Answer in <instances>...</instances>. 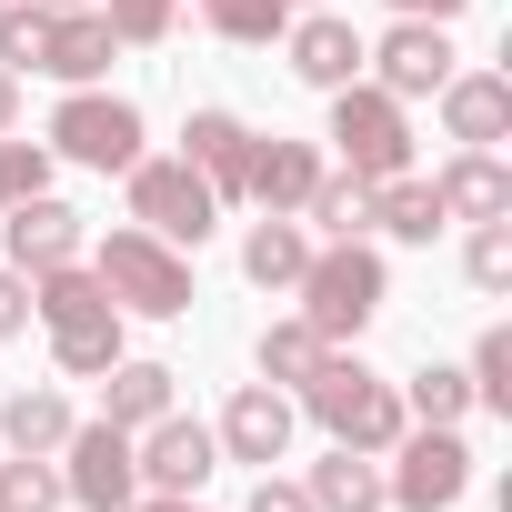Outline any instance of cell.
Wrapping results in <instances>:
<instances>
[{
	"instance_id": "obj_1",
	"label": "cell",
	"mask_w": 512,
	"mask_h": 512,
	"mask_svg": "<svg viewBox=\"0 0 512 512\" xmlns=\"http://www.w3.org/2000/svg\"><path fill=\"white\" fill-rule=\"evenodd\" d=\"M292 412H312L332 442H352V452H372V462H382V452L412 432V412H402V382H382V372H372L362 352H342V342L312 362V382H302V402H292Z\"/></svg>"
},
{
	"instance_id": "obj_2",
	"label": "cell",
	"mask_w": 512,
	"mask_h": 512,
	"mask_svg": "<svg viewBox=\"0 0 512 512\" xmlns=\"http://www.w3.org/2000/svg\"><path fill=\"white\" fill-rule=\"evenodd\" d=\"M292 292H302V322L322 342H362L382 322V302H392V272H382L372 241H312V262H302Z\"/></svg>"
},
{
	"instance_id": "obj_3",
	"label": "cell",
	"mask_w": 512,
	"mask_h": 512,
	"mask_svg": "<svg viewBox=\"0 0 512 512\" xmlns=\"http://www.w3.org/2000/svg\"><path fill=\"white\" fill-rule=\"evenodd\" d=\"M81 262H91V282L111 292V312H141V322H181V312H191V262H181L171 241H151L141 221L111 231L101 251H81Z\"/></svg>"
},
{
	"instance_id": "obj_4",
	"label": "cell",
	"mask_w": 512,
	"mask_h": 512,
	"mask_svg": "<svg viewBox=\"0 0 512 512\" xmlns=\"http://www.w3.org/2000/svg\"><path fill=\"white\" fill-rule=\"evenodd\" d=\"M332 151H342V171H362V181L412 171V101H392L382 81H342V91H332Z\"/></svg>"
},
{
	"instance_id": "obj_5",
	"label": "cell",
	"mask_w": 512,
	"mask_h": 512,
	"mask_svg": "<svg viewBox=\"0 0 512 512\" xmlns=\"http://www.w3.org/2000/svg\"><path fill=\"white\" fill-rule=\"evenodd\" d=\"M121 181H131V221H141L151 241H171V251H201V241L221 231V201H211V181H201L181 151H171V161H151V151H141Z\"/></svg>"
},
{
	"instance_id": "obj_6",
	"label": "cell",
	"mask_w": 512,
	"mask_h": 512,
	"mask_svg": "<svg viewBox=\"0 0 512 512\" xmlns=\"http://www.w3.org/2000/svg\"><path fill=\"white\" fill-rule=\"evenodd\" d=\"M382 462H392V472H382V512H452V502L472 492V442H462V432L412 422Z\"/></svg>"
},
{
	"instance_id": "obj_7",
	"label": "cell",
	"mask_w": 512,
	"mask_h": 512,
	"mask_svg": "<svg viewBox=\"0 0 512 512\" xmlns=\"http://www.w3.org/2000/svg\"><path fill=\"white\" fill-rule=\"evenodd\" d=\"M51 161H81V171H131L141 161V111L121 101V91H71L61 111H51Z\"/></svg>"
},
{
	"instance_id": "obj_8",
	"label": "cell",
	"mask_w": 512,
	"mask_h": 512,
	"mask_svg": "<svg viewBox=\"0 0 512 512\" xmlns=\"http://www.w3.org/2000/svg\"><path fill=\"white\" fill-rule=\"evenodd\" d=\"M51 462H61V502H81V512L141 502V462H131V432L121 422H71V442Z\"/></svg>"
},
{
	"instance_id": "obj_9",
	"label": "cell",
	"mask_w": 512,
	"mask_h": 512,
	"mask_svg": "<svg viewBox=\"0 0 512 512\" xmlns=\"http://www.w3.org/2000/svg\"><path fill=\"white\" fill-rule=\"evenodd\" d=\"M452 61H462V51H452L442 21H392L382 41H362V71H372L392 101H432V91L452 81Z\"/></svg>"
},
{
	"instance_id": "obj_10",
	"label": "cell",
	"mask_w": 512,
	"mask_h": 512,
	"mask_svg": "<svg viewBox=\"0 0 512 512\" xmlns=\"http://www.w3.org/2000/svg\"><path fill=\"white\" fill-rule=\"evenodd\" d=\"M292 392L282 382H241L231 402H221V422H211V442H221V462H251V472H272L282 452H292Z\"/></svg>"
},
{
	"instance_id": "obj_11",
	"label": "cell",
	"mask_w": 512,
	"mask_h": 512,
	"mask_svg": "<svg viewBox=\"0 0 512 512\" xmlns=\"http://www.w3.org/2000/svg\"><path fill=\"white\" fill-rule=\"evenodd\" d=\"M131 462H141V482H151V492H201V482L221 472V442H211V422L161 412V422H141V432H131Z\"/></svg>"
},
{
	"instance_id": "obj_12",
	"label": "cell",
	"mask_w": 512,
	"mask_h": 512,
	"mask_svg": "<svg viewBox=\"0 0 512 512\" xmlns=\"http://www.w3.org/2000/svg\"><path fill=\"white\" fill-rule=\"evenodd\" d=\"M0 241H11V272L81 262V211H71V201H51V191H31V201H11V211H0Z\"/></svg>"
},
{
	"instance_id": "obj_13",
	"label": "cell",
	"mask_w": 512,
	"mask_h": 512,
	"mask_svg": "<svg viewBox=\"0 0 512 512\" xmlns=\"http://www.w3.org/2000/svg\"><path fill=\"white\" fill-rule=\"evenodd\" d=\"M432 101H442V131H452L462 151H502V141H512V81H502V71H452Z\"/></svg>"
},
{
	"instance_id": "obj_14",
	"label": "cell",
	"mask_w": 512,
	"mask_h": 512,
	"mask_svg": "<svg viewBox=\"0 0 512 512\" xmlns=\"http://www.w3.org/2000/svg\"><path fill=\"white\" fill-rule=\"evenodd\" d=\"M251 141H262V131H251L241 111H191V121H181V161H191V171L211 181V201H241Z\"/></svg>"
},
{
	"instance_id": "obj_15",
	"label": "cell",
	"mask_w": 512,
	"mask_h": 512,
	"mask_svg": "<svg viewBox=\"0 0 512 512\" xmlns=\"http://www.w3.org/2000/svg\"><path fill=\"white\" fill-rule=\"evenodd\" d=\"M282 51H292V81H312V91L362 81V31H352L342 11H302V21L282 31Z\"/></svg>"
},
{
	"instance_id": "obj_16",
	"label": "cell",
	"mask_w": 512,
	"mask_h": 512,
	"mask_svg": "<svg viewBox=\"0 0 512 512\" xmlns=\"http://www.w3.org/2000/svg\"><path fill=\"white\" fill-rule=\"evenodd\" d=\"M322 171H332V161H322L312 141H282V131H272V141H251V171H241V201H251V211H302Z\"/></svg>"
},
{
	"instance_id": "obj_17",
	"label": "cell",
	"mask_w": 512,
	"mask_h": 512,
	"mask_svg": "<svg viewBox=\"0 0 512 512\" xmlns=\"http://www.w3.org/2000/svg\"><path fill=\"white\" fill-rule=\"evenodd\" d=\"M432 201H442V221H502V211H512L502 151H452V161L432 171Z\"/></svg>"
},
{
	"instance_id": "obj_18",
	"label": "cell",
	"mask_w": 512,
	"mask_h": 512,
	"mask_svg": "<svg viewBox=\"0 0 512 512\" xmlns=\"http://www.w3.org/2000/svg\"><path fill=\"white\" fill-rule=\"evenodd\" d=\"M111 51H121V41H111V21H101V0H81V11H61V21H51L41 71H51L61 91H91V81L111 71Z\"/></svg>"
},
{
	"instance_id": "obj_19",
	"label": "cell",
	"mask_w": 512,
	"mask_h": 512,
	"mask_svg": "<svg viewBox=\"0 0 512 512\" xmlns=\"http://www.w3.org/2000/svg\"><path fill=\"white\" fill-rule=\"evenodd\" d=\"M302 262H312V231H302V211H262V221H251V241H241V272L262 282V292H292V282H302Z\"/></svg>"
},
{
	"instance_id": "obj_20",
	"label": "cell",
	"mask_w": 512,
	"mask_h": 512,
	"mask_svg": "<svg viewBox=\"0 0 512 512\" xmlns=\"http://www.w3.org/2000/svg\"><path fill=\"white\" fill-rule=\"evenodd\" d=\"M171 412V362H111L101 372V422H121V432H141V422H161Z\"/></svg>"
},
{
	"instance_id": "obj_21",
	"label": "cell",
	"mask_w": 512,
	"mask_h": 512,
	"mask_svg": "<svg viewBox=\"0 0 512 512\" xmlns=\"http://www.w3.org/2000/svg\"><path fill=\"white\" fill-rule=\"evenodd\" d=\"M312 512H382V462L372 452H352V442H332L322 462H312Z\"/></svg>"
},
{
	"instance_id": "obj_22",
	"label": "cell",
	"mask_w": 512,
	"mask_h": 512,
	"mask_svg": "<svg viewBox=\"0 0 512 512\" xmlns=\"http://www.w3.org/2000/svg\"><path fill=\"white\" fill-rule=\"evenodd\" d=\"M121 352H131V342H121V312H81V322H51V362H61V382H101Z\"/></svg>"
},
{
	"instance_id": "obj_23",
	"label": "cell",
	"mask_w": 512,
	"mask_h": 512,
	"mask_svg": "<svg viewBox=\"0 0 512 512\" xmlns=\"http://www.w3.org/2000/svg\"><path fill=\"white\" fill-rule=\"evenodd\" d=\"M0 442H11V452H61L71 442V402L51 382H21L11 402H0Z\"/></svg>"
},
{
	"instance_id": "obj_24",
	"label": "cell",
	"mask_w": 512,
	"mask_h": 512,
	"mask_svg": "<svg viewBox=\"0 0 512 512\" xmlns=\"http://www.w3.org/2000/svg\"><path fill=\"white\" fill-rule=\"evenodd\" d=\"M302 221H312L322 241H372V181H362V171H322L312 201H302Z\"/></svg>"
},
{
	"instance_id": "obj_25",
	"label": "cell",
	"mask_w": 512,
	"mask_h": 512,
	"mask_svg": "<svg viewBox=\"0 0 512 512\" xmlns=\"http://www.w3.org/2000/svg\"><path fill=\"white\" fill-rule=\"evenodd\" d=\"M372 231H392V241L432 251V231H442V201H432V181H412V171L372 181Z\"/></svg>"
},
{
	"instance_id": "obj_26",
	"label": "cell",
	"mask_w": 512,
	"mask_h": 512,
	"mask_svg": "<svg viewBox=\"0 0 512 512\" xmlns=\"http://www.w3.org/2000/svg\"><path fill=\"white\" fill-rule=\"evenodd\" d=\"M322 352H332V342H322V332H312V322H302V312H292V322H272V332H262V342H251V372H262V382H292V392H302V382H312V362H322Z\"/></svg>"
},
{
	"instance_id": "obj_27",
	"label": "cell",
	"mask_w": 512,
	"mask_h": 512,
	"mask_svg": "<svg viewBox=\"0 0 512 512\" xmlns=\"http://www.w3.org/2000/svg\"><path fill=\"white\" fill-rule=\"evenodd\" d=\"M402 412L432 422V432H462V422H472V382H462L452 362H422V372L402 382Z\"/></svg>"
},
{
	"instance_id": "obj_28",
	"label": "cell",
	"mask_w": 512,
	"mask_h": 512,
	"mask_svg": "<svg viewBox=\"0 0 512 512\" xmlns=\"http://www.w3.org/2000/svg\"><path fill=\"white\" fill-rule=\"evenodd\" d=\"M201 21H211L221 41H241V51H262V41L292 31V0H201Z\"/></svg>"
},
{
	"instance_id": "obj_29",
	"label": "cell",
	"mask_w": 512,
	"mask_h": 512,
	"mask_svg": "<svg viewBox=\"0 0 512 512\" xmlns=\"http://www.w3.org/2000/svg\"><path fill=\"white\" fill-rule=\"evenodd\" d=\"M0 512H61V462L51 452H11L0 462Z\"/></svg>"
},
{
	"instance_id": "obj_30",
	"label": "cell",
	"mask_w": 512,
	"mask_h": 512,
	"mask_svg": "<svg viewBox=\"0 0 512 512\" xmlns=\"http://www.w3.org/2000/svg\"><path fill=\"white\" fill-rule=\"evenodd\" d=\"M51 21H61V11H41V0H0V71H41Z\"/></svg>"
},
{
	"instance_id": "obj_31",
	"label": "cell",
	"mask_w": 512,
	"mask_h": 512,
	"mask_svg": "<svg viewBox=\"0 0 512 512\" xmlns=\"http://www.w3.org/2000/svg\"><path fill=\"white\" fill-rule=\"evenodd\" d=\"M472 412H512V322H492L482 342H472Z\"/></svg>"
},
{
	"instance_id": "obj_32",
	"label": "cell",
	"mask_w": 512,
	"mask_h": 512,
	"mask_svg": "<svg viewBox=\"0 0 512 512\" xmlns=\"http://www.w3.org/2000/svg\"><path fill=\"white\" fill-rule=\"evenodd\" d=\"M462 272H472V292H512V211H502V221H472Z\"/></svg>"
},
{
	"instance_id": "obj_33",
	"label": "cell",
	"mask_w": 512,
	"mask_h": 512,
	"mask_svg": "<svg viewBox=\"0 0 512 512\" xmlns=\"http://www.w3.org/2000/svg\"><path fill=\"white\" fill-rule=\"evenodd\" d=\"M101 21H111V41H121V51H151V41H171L181 0H101Z\"/></svg>"
},
{
	"instance_id": "obj_34",
	"label": "cell",
	"mask_w": 512,
	"mask_h": 512,
	"mask_svg": "<svg viewBox=\"0 0 512 512\" xmlns=\"http://www.w3.org/2000/svg\"><path fill=\"white\" fill-rule=\"evenodd\" d=\"M31 191H51V141H11L0 131V211L31 201Z\"/></svg>"
},
{
	"instance_id": "obj_35",
	"label": "cell",
	"mask_w": 512,
	"mask_h": 512,
	"mask_svg": "<svg viewBox=\"0 0 512 512\" xmlns=\"http://www.w3.org/2000/svg\"><path fill=\"white\" fill-rule=\"evenodd\" d=\"M21 332H31V272L0 262V342H21Z\"/></svg>"
},
{
	"instance_id": "obj_36",
	"label": "cell",
	"mask_w": 512,
	"mask_h": 512,
	"mask_svg": "<svg viewBox=\"0 0 512 512\" xmlns=\"http://www.w3.org/2000/svg\"><path fill=\"white\" fill-rule=\"evenodd\" d=\"M241 512H312V492H302V482H282V472H262Z\"/></svg>"
},
{
	"instance_id": "obj_37",
	"label": "cell",
	"mask_w": 512,
	"mask_h": 512,
	"mask_svg": "<svg viewBox=\"0 0 512 512\" xmlns=\"http://www.w3.org/2000/svg\"><path fill=\"white\" fill-rule=\"evenodd\" d=\"M472 0H392V21H462Z\"/></svg>"
},
{
	"instance_id": "obj_38",
	"label": "cell",
	"mask_w": 512,
	"mask_h": 512,
	"mask_svg": "<svg viewBox=\"0 0 512 512\" xmlns=\"http://www.w3.org/2000/svg\"><path fill=\"white\" fill-rule=\"evenodd\" d=\"M121 512H201L191 492H151V502H121Z\"/></svg>"
},
{
	"instance_id": "obj_39",
	"label": "cell",
	"mask_w": 512,
	"mask_h": 512,
	"mask_svg": "<svg viewBox=\"0 0 512 512\" xmlns=\"http://www.w3.org/2000/svg\"><path fill=\"white\" fill-rule=\"evenodd\" d=\"M21 121V71H0V131Z\"/></svg>"
},
{
	"instance_id": "obj_40",
	"label": "cell",
	"mask_w": 512,
	"mask_h": 512,
	"mask_svg": "<svg viewBox=\"0 0 512 512\" xmlns=\"http://www.w3.org/2000/svg\"><path fill=\"white\" fill-rule=\"evenodd\" d=\"M41 11H81V0H41Z\"/></svg>"
},
{
	"instance_id": "obj_41",
	"label": "cell",
	"mask_w": 512,
	"mask_h": 512,
	"mask_svg": "<svg viewBox=\"0 0 512 512\" xmlns=\"http://www.w3.org/2000/svg\"><path fill=\"white\" fill-rule=\"evenodd\" d=\"M292 11H322V0H292Z\"/></svg>"
}]
</instances>
